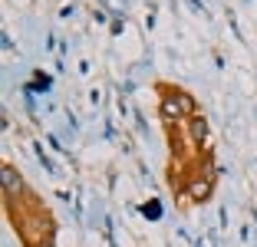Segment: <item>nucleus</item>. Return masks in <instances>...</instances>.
Masks as SVG:
<instances>
[{
    "label": "nucleus",
    "mask_w": 257,
    "mask_h": 247,
    "mask_svg": "<svg viewBox=\"0 0 257 247\" xmlns=\"http://www.w3.org/2000/svg\"><path fill=\"white\" fill-rule=\"evenodd\" d=\"M195 115V99L188 92H168L162 99V119L175 122V119H191Z\"/></svg>",
    "instance_id": "1"
},
{
    "label": "nucleus",
    "mask_w": 257,
    "mask_h": 247,
    "mask_svg": "<svg viewBox=\"0 0 257 247\" xmlns=\"http://www.w3.org/2000/svg\"><path fill=\"white\" fill-rule=\"evenodd\" d=\"M0 185H4V195L7 198H20L23 195V178L17 168H10V165H4V172H0Z\"/></svg>",
    "instance_id": "2"
},
{
    "label": "nucleus",
    "mask_w": 257,
    "mask_h": 247,
    "mask_svg": "<svg viewBox=\"0 0 257 247\" xmlns=\"http://www.w3.org/2000/svg\"><path fill=\"white\" fill-rule=\"evenodd\" d=\"M208 195H211V181L208 178H195L188 185V198H195V201H204Z\"/></svg>",
    "instance_id": "3"
},
{
    "label": "nucleus",
    "mask_w": 257,
    "mask_h": 247,
    "mask_svg": "<svg viewBox=\"0 0 257 247\" xmlns=\"http://www.w3.org/2000/svg\"><path fill=\"white\" fill-rule=\"evenodd\" d=\"M188 129H191V139H195V142H204V139H208V122H204L201 115H191Z\"/></svg>",
    "instance_id": "4"
},
{
    "label": "nucleus",
    "mask_w": 257,
    "mask_h": 247,
    "mask_svg": "<svg viewBox=\"0 0 257 247\" xmlns=\"http://www.w3.org/2000/svg\"><path fill=\"white\" fill-rule=\"evenodd\" d=\"M40 247H53V244H50V240H46V244H40Z\"/></svg>",
    "instance_id": "5"
}]
</instances>
